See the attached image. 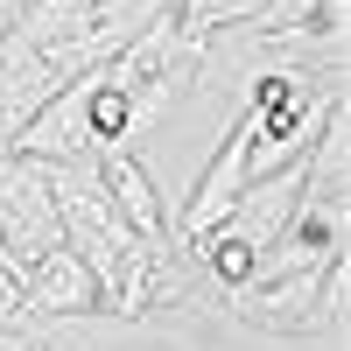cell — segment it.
Masks as SVG:
<instances>
[{
	"instance_id": "obj_3",
	"label": "cell",
	"mask_w": 351,
	"mask_h": 351,
	"mask_svg": "<svg viewBox=\"0 0 351 351\" xmlns=\"http://www.w3.org/2000/svg\"><path fill=\"white\" fill-rule=\"evenodd\" d=\"M225 302L253 330L309 337V330H324V267L316 274H281V281H239V288H225Z\"/></svg>"
},
{
	"instance_id": "obj_2",
	"label": "cell",
	"mask_w": 351,
	"mask_h": 351,
	"mask_svg": "<svg viewBox=\"0 0 351 351\" xmlns=\"http://www.w3.org/2000/svg\"><path fill=\"white\" fill-rule=\"evenodd\" d=\"M246 155H253V120L239 112V120L225 127V141H218V155L204 162V176L190 183V204H183V218L169 225V246H197V239H211V232L232 218V204L246 197Z\"/></svg>"
},
{
	"instance_id": "obj_7",
	"label": "cell",
	"mask_w": 351,
	"mask_h": 351,
	"mask_svg": "<svg viewBox=\"0 0 351 351\" xmlns=\"http://www.w3.org/2000/svg\"><path fill=\"white\" fill-rule=\"evenodd\" d=\"M92 169H99V183H106V197H112V211L134 225V239L169 246V211H162V197H155V183H148V169H141V155H134V148H99Z\"/></svg>"
},
{
	"instance_id": "obj_1",
	"label": "cell",
	"mask_w": 351,
	"mask_h": 351,
	"mask_svg": "<svg viewBox=\"0 0 351 351\" xmlns=\"http://www.w3.org/2000/svg\"><path fill=\"white\" fill-rule=\"evenodd\" d=\"M0 246H8V260H14V281H21V267L36 253L64 246V218H56L49 176L28 155H0Z\"/></svg>"
},
{
	"instance_id": "obj_8",
	"label": "cell",
	"mask_w": 351,
	"mask_h": 351,
	"mask_svg": "<svg viewBox=\"0 0 351 351\" xmlns=\"http://www.w3.org/2000/svg\"><path fill=\"white\" fill-rule=\"evenodd\" d=\"M344 106L330 112V120H324V141H316V148H309V190L316 197H344V162H351V148H344Z\"/></svg>"
},
{
	"instance_id": "obj_9",
	"label": "cell",
	"mask_w": 351,
	"mask_h": 351,
	"mask_svg": "<svg viewBox=\"0 0 351 351\" xmlns=\"http://www.w3.org/2000/svg\"><path fill=\"white\" fill-rule=\"evenodd\" d=\"M28 324H36V316H28V302H21V281L0 267V337H8V330H28Z\"/></svg>"
},
{
	"instance_id": "obj_6",
	"label": "cell",
	"mask_w": 351,
	"mask_h": 351,
	"mask_svg": "<svg viewBox=\"0 0 351 351\" xmlns=\"http://www.w3.org/2000/svg\"><path fill=\"white\" fill-rule=\"evenodd\" d=\"M302 190H309V162H295V169H274V176H260V183H246V197L232 204V218L218 225V232H232L253 260L267 253L281 232H288V218H295V204H302Z\"/></svg>"
},
{
	"instance_id": "obj_4",
	"label": "cell",
	"mask_w": 351,
	"mask_h": 351,
	"mask_svg": "<svg viewBox=\"0 0 351 351\" xmlns=\"http://www.w3.org/2000/svg\"><path fill=\"white\" fill-rule=\"evenodd\" d=\"M14 155H28V162H92V71L56 84V99L14 134Z\"/></svg>"
},
{
	"instance_id": "obj_5",
	"label": "cell",
	"mask_w": 351,
	"mask_h": 351,
	"mask_svg": "<svg viewBox=\"0 0 351 351\" xmlns=\"http://www.w3.org/2000/svg\"><path fill=\"white\" fill-rule=\"evenodd\" d=\"M21 302L28 316H43V324H64V316H99L106 295H99V281L84 274V260L71 246H56V253H36L21 267Z\"/></svg>"
}]
</instances>
